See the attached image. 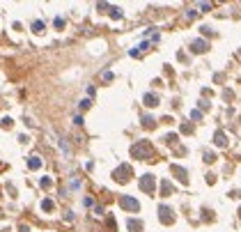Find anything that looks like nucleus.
Wrapping results in <instances>:
<instances>
[{
  "label": "nucleus",
  "instance_id": "obj_1",
  "mask_svg": "<svg viewBox=\"0 0 241 232\" xmlns=\"http://www.w3.org/2000/svg\"><path fill=\"white\" fill-rule=\"evenodd\" d=\"M124 207H131V209H138V202H136V200H129V198H126V200H124Z\"/></svg>",
  "mask_w": 241,
  "mask_h": 232
},
{
  "label": "nucleus",
  "instance_id": "obj_2",
  "mask_svg": "<svg viewBox=\"0 0 241 232\" xmlns=\"http://www.w3.org/2000/svg\"><path fill=\"white\" fill-rule=\"evenodd\" d=\"M42 28H44L42 21H34V23H32V30H34V32H42Z\"/></svg>",
  "mask_w": 241,
  "mask_h": 232
},
{
  "label": "nucleus",
  "instance_id": "obj_3",
  "mask_svg": "<svg viewBox=\"0 0 241 232\" xmlns=\"http://www.w3.org/2000/svg\"><path fill=\"white\" fill-rule=\"evenodd\" d=\"M30 168H39V159H37V156H32V159H30Z\"/></svg>",
  "mask_w": 241,
  "mask_h": 232
},
{
  "label": "nucleus",
  "instance_id": "obj_4",
  "mask_svg": "<svg viewBox=\"0 0 241 232\" xmlns=\"http://www.w3.org/2000/svg\"><path fill=\"white\" fill-rule=\"evenodd\" d=\"M193 46H195V51H204V42H195Z\"/></svg>",
  "mask_w": 241,
  "mask_h": 232
},
{
  "label": "nucleus",
  "instance_id": "obj_5",
  "mask_svg": "<svg viewBox=\"0 0 241 232\" xmlns=\"http://www.w3.org/2000/svg\"><path fill=\"white\" fill-rule=\"evenodd\" d=\"M42 207H44V209H53V202H51V200H44Z\"/></svg>",
  "mask_w": 241,
  "mask_h": 232
}]
</instances>
